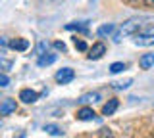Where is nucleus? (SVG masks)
Segmentation results:
<instances>
[{
    "label": "nucleus",
    "mask_w": 154,
    "mask_h": 138,
    "mask_svg": "<svg viewBox=\"0 0 154 138\" xmlns=\"http://www.w3.org/2000/svg\"><path fill=\"white\" fill-rule=\"evenodd\" d=\"M79 104H83V106H87V104H94V102H100V94L98 92H89V94H83L79 100H77Z\"/></svg>",
    "instance_id": "11"
},
{
    "label": "nucleus",
    "mask_w": 154,
    "mask_h": 138,
    "mask_svg": "<svg viewBox=\"0 0 154 138\" xmlns=\"http://www.w3.org/2000/svg\"><path fill=\"white\" fill-rule=\"evenodd\" d=\"M14 138H25V132H21L19 136H14Z\"/></svg>",
    "instance_id": "26"
},
{
    "label": "nucleus",
    "mask_w": 154,
    "mask_h": 138,
    "mask_svg": "<svg viewBox=\"0 0 154 138\" xmlns=\"http://www.w3.org/2000/svg\"><path fill=\"white\" fill-rule=\"evenodd\" d=\"M19 100L25 102V104H35L38 100V92H35V90H31V88H23L21 92H19Z\"/></svg>",
    "instance_id": "7"
},
{
    "label": "nucleus",
    "mask_w": 154,
    "mask_h": 138,
    "mask_svg": "<svg viewBox=\"0 0 154 138\" xmlns=\"http://www.w3.org/2000/svg\"><path fill=\"white\" fill-rule=\"evenodd\" d=\"M146 23H154V16H148V17H131V19H127L123 23L122 27H119V33L118 35H114V40L119 42V37H127V35H135L139 29H143Z\"/></svg>",
    "instance_id": "1"
},
{
    "label": "nucleus",
    "mask_w": 154,
    "mask_h": 138,
    "mask_svg": "<svg viewBox=\"0 0 154 138\" xmlns=\"http://www.w3.org/2000/svg\"><path fill=\"white\" fill-rule=\"evenodd\" d=\"M139 65H141V69H150L154 67V54H143L141 60H139Z\"/></svg>",
    "instance_id": "12"
},
{
    "label": "nucleus",
    "mask_w": 154,
    "mask_h": 138,
    "mask_svg": "<svg viewBox=\"0 0 154 138\" xmlns=\"http://www.w3.org/2000/svg\"><path fill=\"white\" fill-rule=\"evenodd\" d=\"M98 138H114V134H112V131H110V128H100Z\"/></svg>",
    "instance_id": "21"
},
{
    "label": "nucleus",
    "mask_w": 154,
    "mask_h": 138,
    "mask_svg": "<svg viewBox=\"0 0 154 138\" xmlns=\"http://www.w3.org/2000/svg\"><path fill=\"white\" fill-rule=\"evenodd\" d=\"M106 54V46L102 42H94L93 48H89V60H100Z\"/></svg>",
    "instance_id": "5"
},
{
    "label": "nucleus",
    "mask_w": 154,
    "mask_h": 138,
    "mask_svg": "<svg viewBox=\"0 0 154 138\" xmlns=\"http://www.w3.org/2000/svg\"><path fill=\"white\" fill-rule=\"evenodd\" d=\"M54 79H56L58 84H67V83H71V81L75 79V71L71 69V67H62L54 75Z\"/></svg>",
    "instance_id": "3"
},
{
    "label": "nucleus",
    "mask_w": 154,
    "mask_h": 138,
    "mask_svg": "<svg viewBox=\"0 0 154 138\" xmlns=\"http://www.w3.org/2000/svg\"><path fill=\"white\" fill-rule=\"evenodd\" d=\"M133 42L137 46H154V27H143L133 35Z\"/></svg>",
    "instance_id": "2"
},
{
    "label": "nucleus",
    "mask_w": 154,
    "mask_h": 138,
    "mask_svg": "<svg viewBox=\"0 0 154 138\" xmlns=\"http://www.w3.org/2000/svg\"><path fill=\"white\" fill-rule=\"evenodd\" d=\"M96 35L98 37H114L116 35V25L114 23H104L96 29Z\"/></svg>",
    "instance_id": "9"
},
{
    "label": "nucleus",
    "mask_w": 154,
    "mask_h": 138,
    "mask_svg": "<svg viewBox=\"0 0 154 138\" xmlns=\"http://www.w3.org/2000/svg\"><path fill=\"white\" fill-rule=\"evenodd\" d=\"M118 107H119V100H116V98L108 100V104L102 106V115H114Z\"/></svg>",
    "instance_id": "10"
},
{
    "label": "nucleus",
    "mask_w": 154,
    "mask_h": 138,
    "mask_svg": "<svg viewBox=\"0 0 154 138\" xmlns=\"http://www.w3.org/2000/svg\"><path fill=\"white\" fill-rule=\"evenodd\" d=\"M77 121H94L96 119V113H94V109L93 107H81L79 111H77Z\"/></svg>",
    "instance_id": "6"
},
{
    "label": "nucleus",
    "mask_w": 154,
    "mask_h": 138,
    "mask_svg": "<svg viewBox=\"0 0 154 138\" xmlns=\"http://www.w3.org/2000/svg\"><path fill=\"white\" fill-rule=\"evenodd\" d=\"M122 71H125V63H123V61H116V63L110 65V73L118 75V73H122Z\"/></svg>",
    "instance_id": "17"
},
{
    "label": "nucleus",
    "mask_w": 154,
    "mask_h": 138,
    "mask_svg": "<svg viewBox=\"0 0 154 138\" xmlns=\"http://www.w3.org/2000/svg\"><path fill=\"white\" fill-rule=\"evenodd\" d=\"M8 48V39L6 37H0V54H4Z\"/></svg>",
    "instance_id": "23"
},
{
    "label": "nucleus",
    "mask_w": 154,
    "mask_h": 138,
    "mask_svg": "<svg viewBox=\"0 0 154 138\" xmlns=\"http://www.w3.org/2000/svg\"><path fill=\"white\" fill-rule=\"evenodd\" d=\"M54 61H56V54H42V56H38L37 65L38 67H46V65H52Z\"/></svg>",
    "instance_id": "13"
},
{
    "label": "nucleus",
    "mask_w": 154,
    "mask_h": 138,
    "mask_svg": "<svg viewBox=\"0 0 154 138\" xmlns=\"http://www.w3.org/2000/svg\"><path fill=\"white\" fill-rule=\"evenodd\" d=\"M8 84H10V79H8V75L0 73V88H6Z\"/></svg>",
    "instance_id": "22"
},
{
    "label": "nucleus",
    "mask_w": 154,
    "mask_h": 138,
    "mask_svg": "<svg viewBox=\"0 0 154 138\" xmlns=\"http://www.w3.org/2000/svg\"><path fill=\"white\" fill-rule=\"evenodd\" d=\"M54 48H56V50H62V52H66V44H64L62 40H56V42H54Z\"/></svg>",
    "instance_id": "24"
},
{
    "label": "nucleus",
    "mask_w": 154,
    "mask_h": 138,
    "mask_svg": "<svg viewBox=\"0 0 154 138\" xmlns=\"http://www.w3.org/2000/svg\"><path fill=\"white\" fill-rule=\"evenodd\" d=\"M8 46L16 52H25L29 48V40L27 39H14L12 42H8Z\"/></svg>",
    "instance_id": "8"
},
{
    "label": "nucleus",
    "mask_w": 154,
    "mask_h": 138,
    "mask_svg": "<svg viewBox=\"0 0 154 138\" xmlns=\"http://www.w3.org/2000/svg\"><path fill=\"white\" fill-rule=\"evenodd\" d=\"M12 60H0V71H10L12 69Z\"/></svg>",
    "instance_id": "20"
},
{
    "label": "nucleus",
    "mask_w": 154,
    "mask_h": 138,
    "mask_svg": "<svg viewBox=\"0 0 154 138\" xmlns=\"http://www.w3.org/2000/svg\"><path fill=\"white\" fill-rule=\"evenodd\" d=\"M45 131L52 136H64V131H62L58 125H45Z\"/></svg>",
    "instance_id": "16"
},
{
    "label": "nucleus",
    "mask_w": 154,
    "mask_h": 138,
    "mask_svg": "<svg viewBox=\"0 0 154 138\" xmlns=\"http://www.w3.org/2000/svg\"><path fill=\"white\" fill-rule=\"evenodd\" d=\"M16 107H17V104H16V100H12V98H6V100H2L0 102V115H10V113H14L16 111Z\"/></svg>",
    "instance_id": "4"
},
{
    "label": "nucleus",
    "mask_w": 154,
    "mask_h": 138,
    "mask_svg": "<svg viewBox=\"0 0 154 138\" xmlns=\"http://www.w3.org/2000/svg\"><path fill=\"white\" fill-rule=\"evenodd\" d=\"M73 44H75V48L79 50V52H87V50H89L87 42H85V40H81V39H73Z\"/></svg>",
    "instance_id": "18"
},
{
    "label": "nucleus",
    "mask_w": 154,
    "mask_h": 138,
    "mask_svg": "<svg viewBox=\"0 0 154 138\" xmlns=\"http://www.w3.org/2000/svg\"><path fill=\"white\" fill-rule=\"evenodd\" d=\"M133 84V79H125V81H116V83H112V87L116 90H125V88H129Z\"/></svg>",
    "instance_id": "15"
},
{
    "label": "nucleus",
    "mask_w": 154,
    "mask_h": 138,
    "mask_svg": "<svg viewBox=\"0 0 154 138\" xmlns=\"http://www.w3.org/2000/svg\"><path fill=\"white\" fill-rule=\"evenodd\" d=\"M46 50H48V42L41 40V42L37 44V56H42V54H46Z\"/></svg>",
    "instance_id": "19"
},
{
    "label": "nucleus",
    "mask_w": 154,
    "mask_h": 138,
    "mask_svg": "<svg viewBox=\"0 0 154 138\" xmlns=\"http://www.w3.org/2000/svg\"><path fill=\"white\" fill-rule=\"evenodd\" d=\"M144 4H146V6H150V8H154V0H144Z\"/></svg>",
    "instance_id": "25"
},
{
    "label": "nucleus",
    "mask_w": 154,
    "mask_h": 138,
    "mask_svg": "<svg viewBox=\"0 0 154 138\" xmlns=\"http://www.w3.org/2000/svg\"><path fill=\"white\" fill-rule=\"evenodd\" d=\"M66 29L67 31H79V33H87V31H89V23H87V21H79V23H67V25H66Z\"/></svg>",
    "instance_id": "14"
}]
</instances>
